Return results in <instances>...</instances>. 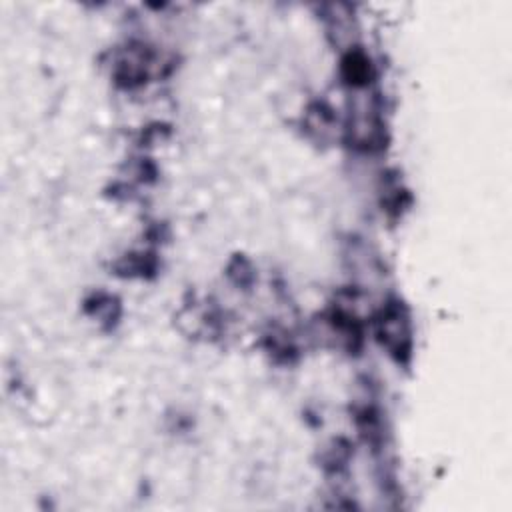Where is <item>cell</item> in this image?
I'll use <instances>...</instances> for the list:
<instances>
[{
  "instance_id": "6da1fadb",
  "label": "cell",
  "mask_w": 512,
  "mask_h": 512,
  "mask_svg": "<svg viewBox=\"0 0 512 512\" xmlns=\"http://www.w3.org/2000/svg\"><path fill=\"white\" fill-rule=\"evenodd\" d=\"M376 332L380 342L398 358L402 354H408L410 350V342H412V332H410V320H408V312L404 310V306H400L398 302H390L386 304L376 320Z\"/></svg>"
}]
</instances>
